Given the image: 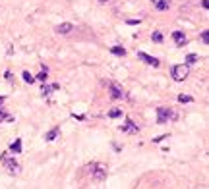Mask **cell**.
Instances as JSON below:
<instances>
[{"label":"cell","mask_w":209,"mask_h":189,"mask_svg":"<svg viewBox=\"0 0 209 189\" xmlns=\"http://www.w3.org/2000/svg\"><path fill=\"white\" fill-rule=\"evenodd\" d=\"M201 6L207 10V8H209V0H201Z\"/></svg>","instance_id":"d4e9b609"},{"label":"cell","mask_w":209,"mask_h":189,"mask_svg":"<svg viewBox=\"0 0 209 189\" xmlns=\"http://www.w3.org/2000/svg\"><path fill=\"white\" fill-rule=\"evenodd\" d=\"M37 79H39V81H43V83L46 81V68H45V70H43V72H41L37 77H35V81H37Z\"/></svg>","instance_id":"d6986e66"},{"label":"cell","mask_w":209,"mask_h":189,"mask_svg":"<svg viewBox=\"0 0 209 189\" xmlns=\"http://www.w3.org/2000/svg\"><path fill=\"white\" fill-rule=\"evenodd\" d=\"M109 89H110V97L112 98H122L124 97V91H122V87L118 83H110Z\"/></svg>","instance_id":"52a82bcc"},{"label":"cell","mask_w":209,"mask_h":189,"mask_svg":"<svg viewBox=\"0 0 209 189\" xmlns=\"http://www.w3.org/2000/svg\"><path fill=\"white\" fill-rule=\"evenodd\" d=\"M165 137H167V135H159V137H155V139H153V143H161Z\"/></svg>","instance_id":"cb8c5ba5"},{"label":"cell","mask_w":209,"mask_h":189,"mask_svg":"<svg viewBox=\"0 0 209 189\" xmlns=\"http://www.w3.org/2000/svg\"><path fill=\"white\" fill-rule=\"evenodd\" d=\"M54 89H58V83H54V85H45L43 83V95H51Z\"/></svg>","instance_id":"7c38bea8"},{"label":"cell","mask_w":209,"mask_h":189,"mask_svg":"<svg viewBox=\"0 0 209 189\" xmlns=\"http://www.w3.org/2000/svg\"><path fill=\"white\" fill-rule=\"evenodd\" d=\"M172 39H174V42H176L178 47H184V44H186V41H188L182 31H174V33H172Z\"/></svg>","instance_id":"ba28073f"},{"label":"cell","mask_w":209,"mask_h":189,"mask_svg":"<svg viewBox=\"0 0 209 189\" xmlns=\"http://www.w3.org/2000/svg\"><path fill=\"white\" fill-rule=\"evenodd\" d=\"M4 120H14V118H12V116H8V114L4 112V110H0V124H2Z\"/></svg>","instance_id":"ffe728a7"},{"label":"cell","mask_w":209,"mask_h":189,"mask_svg":"<svg viewBox=\"0 0 209 189\" xmlns=\"http://www.w3.org/2000/svg\"><path fill=\"white\" fill-rule=\"evenodd\" d=\"M170 8V0H159L157 2V10L159 12H165V10H169Z\"/></svg>","instance_id":"8fae6325"},{"label":"cell","mask_w":209,"mask_h":189,"mask_svg":"<svg viewBox=\"0 0 209 189\" xmlns=\"http://www.w3.org/2000/svg\"><path fill=\"white\" fill-rule=\"evenodd\" d=\"M110 52L116 54V56H124V54H126V48H122V47H112Z\"/></svg>","instance_id":"5bb4252c"},{"label":"cell","mask_w":209,"mask_h":189,"mask_svg":"<svg viewBox=\"0 0 209 189\" xmlns=\"http://www.w3.org/2000/svg\"><path fill=\"white\" fill-rule=\"evenodd\" d=\"M23 81H25V83H35V77L29 72H23Z\"/></svg>","instance_id":"e0dca14e"},{"label":"cell","mask_w":209,"mask_h":189,"mask_svg":"<svg viewBox=\"0 0 209 189\" xmlns=\"http://www.w3.org/2000/svg\"><path fill=\"white\" fill-rule=\"evenodd\" d=\"M139 21H142V19H139V17H137V19H128V25H137V23H139Z\"/></svg>","instance_id":"603a6c76"},{"label":"cell","mask_w":209,"mask_h":189,"mask_svg":"<svg viewBox=\"0 0 209 189\" xmlns=\"http://www.w3.org/2000/svg\"><path fill=\"white\" fill-rule=\"evenodd\" d=\"M58 133H60V127H54V129H51V131L45 135V141H54V139L58 137Z\"/></svg>","instance_id":"30bf717a"},{"label":"cell","mask_w":209,"mask_h":189,"mask_svg":"<svg viewBox=\"0 0 209 189\" xmlns=\"http://www.w3.org/2000/svg\"><path fill=\"white\" fill-rule=\"evenodd\" d=\"M197 60H200L197 54H188V56H186V64H196Z\"/></svg>","instance_id":"2e32d148"},{"label":"cell","mask_w":209,"mask_h":189,"mask_svg":"<svg viewBox=\"0 0 209 189\" xmlns=\"http://www.w3.org/2000/svg\"><path fill=\"white\" fill-rule=\"evenodd\" d=\"M120 131H124V133H137V126L134 124V122L130 120V118H126V122H124V126H120Z\"/></svg>","instance_id":"8992f818"},{"label":"cell","mask_w":209,"mask_h":189,"mask_svg":"<svg viewBox=\"0 0 209 189\" xmlns=\"http://www.w3.org/2000/svg\"><path fill=\"white\" fill-rule=\"evenodd\" d=\"M74 31V25L72 23H60L56 27V33L58 35H68V33H72Z\"/></svg>","instance_id":"9c48e42d"},{"label":"cell","mask_w":209,"mask_h":189,"mask_svg":"<svg viewBox=\"0 0 209 189\" xmlns=\"http://www.w3.org/2000/svg\"><path fill=\"white\" fill-rule=\"evenodd\" d=\"M89 170H91L93 182H103L104 177H107V166L104 164H91Z\"/></svg>","instance_id":"3957f363"},{"label":"cell","mask_w":209,"mask_h":189,"mask_svg":"<svg viewBox=\"0 0 209 189\" xmlns=\"http://www.w3.org/2000/svg\"><path fill=\"white\" fill-rule=\"evenodd\" d=\"M151 39H153V42H163V35H161L159 31H155L153 35H151Z\"/></svg>","instance_id":"ac0fdd59"},{"label":"cell","mask_w":209,"mask_h":189,"mask_svg":"<svg viewBox=\"0 0 209 189\" xmlns=\"http://www.w3.org/2000/svg\"><path fill=\"white\" fill-rule=\"evenodd\" d=\"M2 164L6 166V170H8L10 174H19V172H21V166L18 164V160H16L14 157H10L8 152L2 154Z\"/></svg>","instance_id":"7a4b0ae2"},{"label":"cell","mask_w":209,"mask_h":189,"mask_svg":"<svg viewBox=\"0 0 209 189\" xmlns=\"http://www.w3.org/2000/svg\"><path fill=\"white\" fill-rule=\"evenodd\" d=\"M178 102H192V97H188V95H180V97H178Z\"/></svg>","instance_id":"44dd1931"},{"label":"cell","mask_w":209,"mask_h":189,"mask_svg":"<svg viewBox=\"0 0 209 189\" xmlns=\"http://www.w3.org/2000/svg\"><path fill=\"white\" fill-rule=\"evenodd\" d=\"M170 73H172L174 81H184L190 73V68H188V64H176V66H172Z\"/></svg>","instance_id":"6da1fadb"},{"label":"cell","mask_w":209,"mask_h":189,"mask_svg":"<svg viewBox=\"0 0 209 189\" xmlns=\"http://www.w3.org/2000/svg\"><path fill=\"white\" fill-rule=\"evenodd\" d=\"M137 58L139 60H143L145 64H149V66H153V68H159V60L157 58H153V56H149V54H145V52H137Z\"/></svg>","instance_id":"5b68a950"},{"label":"cell","mask_w":209,"mask_h":189,"mask_svg":"<svg viewBox=\"0 0 209 189\" xmlns=\"http://www.w3.org/2000/svg\"><path fill=\"white\" fill-rule=\"evenodd\" d=\"M10 151H12V152H21V139H16L14 143H12Z\"/></svg>","instance_id":"4fadbf2b"},{"label":"cell","mask_w":209,"mask_h":189,"mask_svg":"<svg viewBox=\"0 0 209 189\" xmlns=\"http://www.w3.org/2000/svg\"><path fill=\"white\" fill-rule=\"evenodd\" d=\"M122 116V110L120 108H112L110 112H109V118H120Z\"/></svg>","instance_id":"9a60e30c"},{"label":"cell","mask_w":209,"mask_h":189,"mask_svg":"<svg viewBox=\"0 0 209 189\" xmlns=\"http://www.w3.org/2000/svg\"><path fill=\"white\" fill-rule=\"evenodd\" d=\"M169 120H176V114L172 112L170 108H157V122L159 124H167Z\"/></svg>","instance_id":"277c9868"},{"label":"cell","mask_w":209,"mask_h":189,"mask_svg":"<svg viewBox=\"0 0 209 189\" xmlns=\"http://www.w3.org/2000/svg\"><path fill=\"white\" fill-rule=\"evenodd\" d=\"M201 41H203L205 44L209 42V31H203V33H201Z\"/></svg>","instance_id":"7402d4cb"},{"label":"cell","mask_w":209,"mask_h":189,"mask_svg":"<svg viewBox=\"0 0 209 189\" xmlns=\"http://www.w3.org/2000/svg\"><path fill=\"white\" fill-rule=\"evenodd\" d=\"M4 102V97H0V104H2Z\"/></svg>","instance_id":"484cf974"},{"label":"cell","mask_w":209,"mask_h":189,"mask_svg":"<svg viewBox=\"0 0 209 189\" xmlns=\"http://www.w3.org/2000/svg\"><path fill=\"white\" fill-rule=\"evenodd\" d=\"M99 2H101V4H104V2H107V0H99Z\"/></svg>","instance_id":"4316f807"}]
</instances>
